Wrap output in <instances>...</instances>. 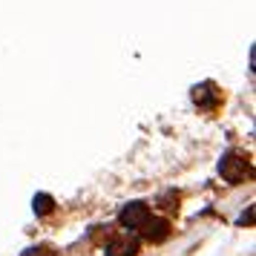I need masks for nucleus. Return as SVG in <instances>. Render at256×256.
<instances>
[{"instance_id":"1","label":"nucleus","mask_w":256,"mask_h":256,"mask_svg":"<svg viewBox=\"0 0 256 256\" xmlns=\"http://www.w3.org/2000/svg\"><path fill=\"white\" fill-rule=\"evenodd\" d=\"M219 170H222V176H224V178H228L230 184H242L244 178L250 176V164L244 162L242 156L230 152V156H224V158H222Z\"/></svg>"},{"instance_id":"2","label":"nucleus","mask_w":256,"mask_h":256,"mask_svg":"<svg viewBox=\"0 0 256 256\" xmlns=\"http://www.w3.org/2000/svg\"><path fill=\"white\" fill-rule=\"evenodd\" d=\"M147 219H150V208H147L144 202H136V204L124 208V213H121V224H124L127 230H141V224Z\"/></svg>"},{"instance_id":"3","label":"nucleus","mask_w":256,"mask_h":256,"mask_svg":"<svg viewBox=\"0 0 256 256\" xmlns=\"http://www.w3.org/2000/svg\"><path fill=\"white\" fill-rule=\"evenodd\" d=\"M138 250V242L130 239V236H121V239H112L106 244V256H136Z\"/></svg>"},{"instance_id":"4","label":"nucleus","mask_w":256,"mask_h":256,"mask_svg":"<svg viewBox=\"0 0 256 256\" xmlns=\"http://www.w3.org/2000/svg\"><path fill=\"white\" fill-rule=\"evenodd\" d=\"M193 98H196V104L202 106H216V101H219V92H216V86L213 84H202V86H196L193 90Z\"/></svg>"},{"instance_id":"5","label":"nucleus","mask_w":256,"mask_h":256,"mask_svg":"<svg viewBox=\"0 0 256 256\" xmlns=\"http://www.w3.org/2000/svg\"><path fill=\"white\" fill-rule=\"evenodd\" d=\"M141 230H144V236H147V239L158 242V239H164V236L170 233V228H167V222H152V219H147L144 224H141Z\"/></svg>"},{"instance_id":"6","label":"nucleus","mask_w":256,"mask_h":256,"mask_svg":"<svg viewBox=\"0 0 256 256\" xmlns=\"http://www.w3.org/2000/svg\"><path fill=\"white\" fill-rule=\"evenodd\" d=\"M35 210H38V213H49V210H52V198H49V196L35 198Z\"/></svg>"}]
</instances>
